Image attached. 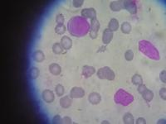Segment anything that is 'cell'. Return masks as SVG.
Masks as SVG:
<instances>
[{
	"label": "cell",
	"mask_w": 166,
	"mask_h": 124,
	"mask_svg": "<svg viewBox=\"0 0 166 124\" xmlns=\"http://www.w3.org/2000/svg\"><path fill=\"white\" fill-rule=\"evenodd\" d=\"M67 30L73 37H82L90 31V24L86 18L76 16L72 17L67 23Z\"/></svg>",
	"instance_id": "6da1fadb"
},
{
	"label": "cell",
	"mask_w": 166,
	"mask_h": 124,
	"mask_svg": "<svg viewBox=\"0 0 166 124\" xmlns=\"http://www.w3.org/2000/svg\"><path fill=\"white\" fill-rule=\"evenodd\" d=\"M139 50L141 53L151 60H159L160 59V55L158 49L149 41H140L139 42Z\"/></svg>",
	"instance_id": "7a4b0ae2"
},
{
	"label": "cell",
	"mask_w": 166,
	"mask_h": 124,
	"mask_svg": "<svg viewBox=\"0 0 166 124\" xmlns=\"http://www.w3.org/2000/svg\"><path fill=\"white\" fill-rule=\"evenodd\" d=\"M114 101L116 104H120L122 106H128L132 104L134 101V96L128 93L127 91L120 89L116 91L114 96Z\"/></svg>",
	"instance_id": "3957f363"
},
{
	"label": "cell",
	"mask_w": 166,
	"mask_h": 124,
	"mask_svg": "<svg viewBox=\"0 0 166 124\" xmlns=\"http://www.w3.org/2000/svg\"><path fill=\"white\" fill-rule=\"evenodd\" d=\"M96 75L100 80H114L116 77L115 72L108 66H105L99 69L97 71Z\"/></svg>",
	"instance_id": "277c9868"
},
{
	"label": "cell",
	"mask_w": 166,
	"mask_h": 124,
	"mask_svg": "<svg viewBox=\"0 0 166 124\" xmlns=\"http://www.w3.org/2000/svg\"><path fill=\"white\" fill-rule=\"evenodd\" d=\"M100 29L99 21L96 18L91 21V26H90V37L91 39H96L98 36V32Z\"/></svg>",
	"instance_id": "5b68a950"
},
{
	"label": "cell",
	"mask_w": 166,
	"mask_h": 124,
	"mask_svg": "<svg viewBox=\"0 0 166 124\" xmlns=\"http://www.w3.org/2000/svg\"><path fill=\"white\" fill-rule=\"evenodd\" d=\"M124 8L129 12V14H136L137 13V5L134 0H126L124 1Z\"/></svg>",
	"instance_id": "8992f818"
},
{
	"label": "cell",
	"mask_w": 166,
	"mask_h": 124,
	"mask_svg": "<svg viewBox=\"0 0 166 124\" xmlns=\"http://www.w3.org/2000/svg\"><path fill=\"white\" fill-rule=\"evenodd\" d=\"M85 96V90L81 87H73L70 92L72 98H81Z\"/></svg>",
	"instance_id": "52a82bcc"
},
{
	"label": "cell",
	"mask_w": 166,
	"mask_h": 124,
	"mask_svg": "<svg viewBox=\"0 0 166 124\" xmlns=\"http://www.w3.org/2000/svg\"><path fill=\"white\" fill-rule=\"evenodd\" d=\"M81 17L84 18H90L91 20L96 18V12L95 8H84L81 10Z\"/></svg>",
	"instance_id": "ba28073f"
},
{
	"label": "cell",
	"mask_w": 166,
	"mask_h": 124,
	"mask_svg": "<svg viewBox=\"0 0 166 124\" xmlns=\"http://www.w3.org/2000/svg\"><path fill=\"white\" fill-rule=\"evenodd\" d=\"M42 98L43 99L47 104H52L55 99V95L53 91L50 89H45L42 93Z\"/></svg>",
	"instance_id": "9c48e42d"
},
{
	"label": "cell",
	"mask_w": 166,
	"mask_h": 124,
	"mask_svg": "<svg viewBox=\"0 0 166 124\" xmlns=\"http://www.w3.org/2000/svg\"><path fill=\"white\" fill-rule=\"evenodd\" d=\"M113 34L112 31H110L109 28H106L105 29V31L103 32V35H102V42L104 45H108L110 44V42L112 41L113 39Z\"/></svg>",
	"instance_id": "30bf717a"
},
{
	"label": "cell",
	"mask_w": 166,
	"mask_h": 124,
	"mask_svg": "<svg viewBox=\"0 0 166 124\" xmlns=\"http://www.w3.org/2000/svg\"><path fill=\"white\" fill-rule=\"evenodd\" d=\"M96 73V69L93 66H90V65H84L82 67V71L81 74L84 77L87 79L92 76L93 74Z\"/></svg>",
	"instance_id": "8fae6325"
},
{
	"label": "cell",
	"mask_w": 166,
	"mask_h": 124,
	"mask_svg": "<svg viewBox=\"0 0 166 124\" xmlns=\"http://www.w3.org/2000/svg\"><path fill=\"white\" fill-rule=\"evenodd\" d=\"M88 101H89L90 104H92V105H97L101 101V95L98 93L92 92L88 96Z\"/></svg>",
	"instance_id": "7c38bea8"
},
{
	"label": "cell",
	"mask_w": 166,
	"mask_h": 124,
	"mask_svg": "<svg viewBox=\"0 0 166 124\" xmlns=\"http://www.w3.org/2000/svg\"><path fill=\"white\" fill-rule=\"evenodd\" d=\"M110 8L113 12H119L124 9V1H113L110 4Z\"/></svg>",
	"instance_id": "4fadbf2b"
},
{
	"label": "cell",
	"mask_w": 166,
	"mask_h": 124,
	"mask_svg": "<svg viewBox=\"0 0 166 124\" xmlns=\"http://www.w3.org/2000/svg\"><path fill=\"white\" fill-rule=\"evenodd\" d=\"M61 45L65 50H70L72 47V40L67 36H64L61 39Z\"/></svg>",
	"instance_id": "5bb4252c"
},
{
	"label": "cell",
	"mask_w": 166,
	"mask_h": 124,
	"mask_svg": "<svg viewBox=\"0 0 166 124\" xmlns=\"http://www.w3.org/2000/svg\"><path fill=\"white\" fill-rule=\"evenodd\" d=\"M33 58L34 61L40 63L45 60V55L43 53V51H42L41 50H37L33 52Z\"/></svg>",
	"instance_id": "9a60e30c"
},
{
	"label": "cell",
	"mask_w": 166,
	"mask_h": 124,
	"mask_svg": "<svg viewBox=\"0 0 166 124\" xmlns=\"http://www.w3.org/2000/svg\"><path fill=\"white\" fill-rule=\"evenodd\" d=\"M72 104V99L70 96H64L60 99V105L63 108H68Z\"/></svg>",
	"instance_id": "2e32d148"
},
{
	"label": "cell",
	"mask_w": 166,
	"mask_h": 124,
	"mask_svg": "<svg viewBox=\"0 0 166 124\" xmlns=\"http://www.w3.org/2000/svg\"><path fill=\"white\" fill-rule=\"evenodd\" d=\"M49 71L53 75H59L62 72V68L58 64L53 63L49 65Z\"/></svg>",
	"instance_id": "e0dca14e"
},
{
	"label": "cell",
	"mask_w": 166,
	"mask_h": 124,
	"mask_svg": "<svg viewBox=\"0 0 166 124\" xmlns=\"http://www.w3.org/2000/svg\"><path fill=\"white\" fill-rule=\"evenodd\" d=\"M40 74V71L38 68L32 67L28 71V76L31 80H36Z\"/></svg>",
	"instance_id": "ac0fdd59"
},
{
	"label": "cell",
	"mask_w": 166,
	"mask_h": 124,
	"mask_svg": "<svg viewBox=\"0 0 166 124\" xmlns=\"http://www.w3.org/2000/svg\"><path fill=\"white\" fill-rule=\"evenodd\" d=\"M141 95H142L143 98L145 99V100L146 101V102H151L153 99V98H154V93H153V91L149 90V89H146V90H145L144 92H143L142 94H141Z\"/></svg>",
	"instance_id": "d6986e66"
},
{
	"label": "cell",
	"mask_w": 166,
	"mask_h": 124,
	"mask_svg": "<svg viewBox=\"0 0 166 124\" xmlns=\"http://www.w3.org/2000/svg\"><path fill=\"white\" fill-rule=\"evenodd\" d=\"M108 28L112 32H116L119 29V22L116 18H112L110 21L109 24H108Z\"/></svg>",
	"instance_id": "ffe728a7"
},
{
	"label": "cell",
	"mask_w": 166,
	"mask_h": 124,
	"mask_svg": "<svg viewBox=\"0 0 166 124\" xmlns=\"http://www.w3.org/2000/svg\"><path fill=\"white\" fill-rule=\"evenodd\" d=\"M123 122L126 124H133L135 123V119L133 115L130 113H126L123 116Z\"/></svg>",
	"instance_id": "44dd1931"
},
{
	"label": "cell",
	"mask_w": 166,
	"mask_h": 124,
	"mask_svg": "<svg viewBox=\"0 0 166 124\" xmlns=\"http://www.w3.org/2000/svg\"><path fill=\"white\" fill-rule=\"evenodd\" d=\"M120 30L123 33L125 34H129L131 30H132V27H131V25L128 22H125V23H123L121 24V26H120Z\"/></svg>",
	"instance_id": "7402d4cb"
},
{
	"label": "cell",
	"mask_w": 166,
	"mask_h": 124,
	"mask_svg": "<svg viewBox=\"0 0 166 124\" xmlns=\"http://www.w3.org/2000/svg\"><path fill=\"white\" fill-rule=\"evenodd\" d=\"M131 81H132L133 84L135 85H139V84H143V79L141 77L140 74H136L133 75L132 79H131Z\"/></svg>",
	"instance_id": "603a6c76"
},
{
	"label": "cell",
	"mask_w": 166,
	"mask_h": 124,
	"mask_svg": "<svg viewBox=\"0 0 166 124\" xmlns=\"http://www.w3.org/2000/svg\"><path fill=\"white\" fill-rule=\"evenodd\" d=\"M53 53L56 54V55H59V54L62 53L63 51V47H62L61 43H54L53 46Z\"/></svg>",
	"instance_id": "cb8c5ba5"
},
{
	"label": "cell",
	"mask_w": 166,
	"mask_h": 124,
	"mask_svg": "<svg viewBox=\"0 0 166 124\" xmlns=\"http://www.w3.org/2000/svg\"><path fill=\"white\" fill-rule=\"evenodd\" d=\"M66 28L64 26V24H57L55 27V32L56 33L59 34V35H62L66 32Z\"/></svg>",
	"instance_id": "d4e9b609"
},
{
	"label": "cell",
	"mask_w": 166,
	"mask_h": 124,
	"mask_svg": "<svg viewBox=\"0 0 166 124\" xmlns=\"http://www.w3.org/2000/svg\"><path fill=\"white\" fill-rule=\"evenodd\" d=\"M55 92L57 96H62L64 93H65V89H64V87H63L62 84H57L55 88Z\"/></svg>",
	"instance_id": "484cf974"
},
{
	"label": "cell",
	"mask_w": 166,
	"mask_h": 124,
	"mask_svg": "<svg viewBox=\"0 0 166 124\" xmlns=\"http://www.w3.org/2000/svg\"><path fill=\"white\" fill-rule=\"evenodd\" d=\"M125 58L127 61H130L134 59V52L133 50H126V53H125Z\"/></svg>",
	"instance_id": "4316f807"
},
{
	"label": "cell",
	"mask_w": 166,
	"mask_h": 124,
	"mask_svg": "<svg viewBox=\"0 0 166 124\" xmlns=\"http://www.w3.org/2000/svg\"><path fill=\"white\" fill-rule=\"evenodd\" d=\"M56 22L57 23V24H63L64 22H65V17L63 16L62 14H58L56 15Z\"/></svg>",
	"instance_id": "83f0119b"
},
{
	"label": "cell",
	"mask_w": 166,
	"mask_h": 124,
	"mask_svg": "<svg viewBox=\"0 0 166 124\" xmlns=\"http://www.w3.org/2000/svg\"><path fill=\"white\" fill-rule=\"evenodd\" d=\"M73 6L75 8H81L84 4V1L83 0H74L72 2Z\"/></svg>",
	"instance_id": "f1b7e54d"
},
{
	"label": "cell",
	"mask_w": 166,
	"mask_h": 124,
	"mask_svg": "<svg viewBox=\"0 0 166 124\" xmlns=\"http://www.w3.org/2000/svg\"><path fill=\"white\" fill-rule=\"evenodd\" d=\"M159 95L163 100H166V88H161L159 90Z\"/></svg>",
	"instance_id": "f546056e"
},
{
	"label": "cell",
	"mask_w": 166,
	"mask_h": 124,
	"mask_svg": "<svg viewBox=\"0 0 166 124\" xmlns=\"http://www.w3.org/2000/svg\"><path fill=\"white\" fill-rule=\"evenodd\" d=\"M159 79H160V80L163 83H166V71L165 70H164L160 72V74H159Z\"/></svg>",
	"instance_id": "4dcf8cb0"
},
{
	"label": "cell",
	"mask_w": 166,
	"mask_h": 124,
	"mask_svg": "<svg viewBox=\"0 0 166 124\" xmlns=\"http://www.w3.org/2000/svg\"><path fill=\"white\" fill-rule=\"evenodd\" d=\"M53 124H58L62 123V117L60 115H56L55 117L53 118Z\"/></svg>",
	"instance_id": "1f68e13d"
},
{
	"label": "cell",
	"mask_w": 166,
	"mask_h": 124,
	"mask_svg": "<svg viewBox=\"0 0 166 124\" xmlns=\"http://www.w3.org/2000/svg\"><path fill=\"white\" fill-rule=\"evenodd\" d=\"M147 89V87H146L145 84H139V85H138V89H137V90H138V92H139V94H141L144 92L145 90H146Z\"/></svg>",
	"instance_id": "d6a6232c"
},
{
	"label": "cell",
	"mask_w": 166,
	"mask_h": 124,
	"mask_svg": "<svg viewBox=\"0 0 166 124\" xmlns=\"http://www.w3.org/2000/svg\"><path fill=\"white\" fill-rule=\"evenodd\" d=\"M72 122V118L69 117H64L62 118V124H71Z\"/></svg>",
	"instance_id": "836d02e7"
},
{
	"label": "cell",
	"mask_w": 166,
	"mask_h": 124,
	"mask_svg": "<svg viewBox=\"0 0 166 124\" xmlns=\"http://www.w3.org/2000/svg\"><path fill=\"white\" fill-rule=\"evenodd\" d=\"M136 124H145L146 120L144 117H139L137 120H136Z\"/></svg>",
	"instance_id": "e575fe53"
},
{
	"label": "cell",
	"mask_w": 166,
	"mask_h": 124,
	"mask_svg": "<svg viewBox=\"0 0 166 124\" xmlns=\"http://www.w3.org/2000/svg\"><path fill=\"white\" fill-rule=\"evenodd\" d=\"M166 122V120L165 119H164H164H159V121H158V122H157V123L158 124H160V123H165Z\"/></svg>",
	"instance_id": "d590c367"
},
{
	"label": "cell",
	"mask_w": 166,
	"mask_h": 124,
	"mask_svg": "<svg viewBox=\"0 0 166 124\" xmlns=\"http://www.w3.org/2000/svg\"><path fill=\"white\" fill-rule=\"evenodd\" d=\"M105 49H106V45H105V47H101V48H100V50H97V52H101V51H104L105 50Z\"/></svg>",
	"instance_id": "8d00e7d4"
},
{
	"label": "cell",
	"mask_w": 166,
	"mask_h": 124,
	"mask_svg": "<svg viewBox=\"0 0 166 124\" xmlns=\"http://www.w3.org/2000/svg\"><path fill=\"white\" fill-rule=\"evenodd\" d=\"M101 123H108V124H109L110 123V122H108V121H103V122H101Z\"/></svg>",
	"instance_id": "74e56055"
}]
</instances>
